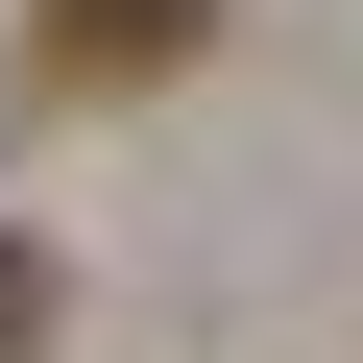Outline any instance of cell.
Masks as SVG:
<instances>
[{
    "label": "cell",
    "instance_id": "obj_1",
    "mask_svg": "<svg viewBox=\"0 0 363 363\" xmlns=\"http://www.w3.org/2000/svg\"><path fill=\"white\" fill-rule=\"evenodd\" d=\"M194 49H218V0H49V25H25L49 97H145V73H194Z\"/></svg>",
    "mask_w": 363,
    "mask_h": 363
},
{
    "label": "cell",
    "instance_id": "obj_2",
    "mask_svg": "<svg viewBox=\"0 0 363 363\" xmlns=\"http://www.w3.org/2000/svg\"><path fill=\"white\" fill-rule=\"evenodd\" d=\"M25 339H49V242L0 218V363H25Z\"/></svg>",
    "mask_w": 363,
    "mask_h": 363
}]
</instances>
